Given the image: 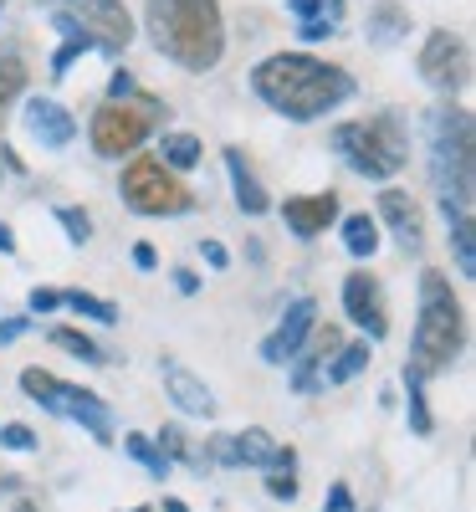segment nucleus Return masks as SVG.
Here are the masks:
<instances>
[{
    "label": "nucleus",
    "mask_w": 476,
    "mask_h": 512,
    "mask_svg": "<svg viewBox=\"0 0 476 512\" xmlns=\"http://www.w3.org/2000/svg\"><path fill=\"white\" fill-rule=\"evenodd\" d=\"M323 512H354V492H349V482H333V487H328Z\"/></svg>",
    "instance_id": "35"
},
{
    "label": "nucleus",
    "mask_w": 476,
    "mask_h": 512,
    "mask_svg": "<svg viewBox=\"0 0 476 512\" xmlns=\"http://www.w3.org/2000/svg\"><path fill=\"white\" fill-rule=\"evenodd\" d=\"M26 62L16 57V52H0V118H6V108L26 93Z\"/></svg>",
    "instance_id": "25"
},
{
    "label": "nucleus",
    "mask_w": 476,
    "mask_h": 512,
    "mask_svg": "<svg viewBox=\"0 0 476 512\" xmlns=\"http://www.w3.org/2000/svg\"><path fill=\"white\" fill-rule=\"evenodd\" d=\"M175 287H180L185 297H195V292H200V277H195L190 267H175Z\"/></svg>",
    "instance_id": "41"
},
{
    "label": "nucleus",
    "mask_w": 476,
    "mask_h": 512,
    "mask_svg": "<svg viewBox=\"0 0 476 512\" xmlns=\"http://www.w3.org/2000/svg\"><path fill=\"white\" fill-rule=\"evenodd\" d=\"M123 451L134 456V461L144 466L149 477H159V482L169 477V461H164V451H159V446H154L149 436H139V431H128V436H123Z\"/></svg>",
    "instance_id": "27"
},
{
    "label": "nucleus",
    "mask_w": 476,
    "mask_h": 512,
    "mask_svg": "<svg viewBox=\"0 0 476 512\" xmlns=\"http://www.w3.org/2000/svg\"><path fill=\"white\" fill-rule=\"evenodd\" d=\"M0 446H6V451H31L36 446V436H31V425H0Z\"/></svg>",
    "instance_id": "34"
},
{
    "label": "nucleus",
    "mask_w": 476,
    "mask_h": 512,
    "mask_svg": "<svg viewBox=\"0 0 476 512\" xmlns=\"http://www.w3.org/2000/svg\"><path fill=\"white\" fill-rule=\"evenodd\" d=\"M226 175H231V190H236V205H241V216H262V210H272V195H267V185L256 180V169H251V159L231 144L226 154Z\"/></svg>",
    "instance_id": "18"
},
{
    "label": "nucleus",
    "mask_w": 476,
    "mask_h": 512,
    "mask_svg": "<svg viewBox=\"0 0 476 512\" xmlns=\"http://www.w3.org/2000/svg\"><path fill=\"white\" fill-rule=\"evenodd\" d=\"M379 221H389V231H395V241H400L405 251H420V246H425L420 205H415L405 190H384V195H379Z\"/></svg>",
    "instance_id": "16"
},
{
    "label": "nucleus",
    "mask_w": 476,
    "mask_h": 512,
    "mask_svg": "<svg viewBox=\"0 0 476 512\" xmlns=\"http://www.w3.org/2000/svg\"><path fill=\"white\" fill-rule=\"evenodd\" d=\"M164 512H190V507H185L180 497H169V502H164Z\"/></svg>",
    "instance_id": "44"
},
{
    "label": "nucleus",
    "mask_w": 476,
    "mask_h": 512,
    "mask_svg": "<svg viewBox=\"0 0 476 512\" xmlns=\"http://www.w3.org/2000/svg\"><path fill=\"white\" fill-rule=\"evenodd\" d=\"M420 374H410L405 369V395H410V431L415 436H430V431H436V420H430V405H425V390H420Z\"/></svg>",
    "instance_id": "29"
},
{
    "label": "nucleus",
    "mask_w": 476,
    "mask_h": 512,
    "mask_svg": "<svg viewBox=\"0 0 476 512\" xmlns=\"http://www.w3.org/2000/svg\"><path fill=\"white\" fill-rule=\"evenodd\" d=\"M11 512H41V507H36V502H26V497H21V502H16V507H11Z\"/></svg>",
    "instance_id": "45"
},
{
    "label": "nucleus",
    "mask_w": 476,
    "mask_h": 512,
    "mask_svg": "<svg viewBox=\"0 0 476 512\" xmlns=\"http://www.w3.org/2000/svg\"><path fill=\"white\" fill-rule=\"evenodd\" d=\"M139 93V82H134V72H113V82H108V98L118 103V98H134Z\"/></svg>",
    "instance_id": "36"
},
{
    "label": "nucleus",
    "mask_w": 476,
    "mask_h": 512,
    "mask_svg": "<svg viewBox=\"0 0 476 512\" xmlns=\"http://www.w3.org/2000/svg\"><path fill=\"white\" fill-rule=\"evenodd\" d=\"M251 93L292 123H313L354 98V77L308 52H277L251 67Z\"/></svg>",
    "instance_id": "2"
},
{
    "label": "nucleus",
    "mask_w": 476,
    "mask_h": 512,
    "mask_svg": "<svg viewBox=\"0 0 476 512\" xmlns=\"http://www.w3.org/2000/svg\"><path fill=\"white\" fill-rule=\"evenodd\" d=\"M154 159H159L164 169H195V164L205 159V149H200V139H195V134H164Z\"/></svg>",
    "instance_id": "22"
},
{
    "label": "nucleus",
    "mask_w": 476,
    "mask_h": 512,
    "mask_svg": "<svg viewBox=\"0 0 476 512\" xmlns=\"http://www.w3.org/2000/svg\"><path fill=\"white\" fill-rule=\"evenodd\" d=\"M21 390H26L36 405H47L52 415L82 425V431H88L98 446H113V410H108L103 395L82 390V384H67V379H57V374H47V369H26V374H21Z\"/></svg>",
    "instance_id": "8"
},
{
    "label": "nucleus",
    "mask_w": 476,
    "mask_h": 512,
    "mask_svg": "<svg viewBox=\"0 0 476 512\" xmlns=\"http://www.w3.org/2000/svg\"><path fill=\"white\" fill-rule=\"evenodd\" d=\"M128 512H154V507H128Z\"/></svg>",
    "instance_id": "46"
},
{
    "label": "nucleus",
    "mask_w": 476,
    "mask_h": 512,
    "mask_svg": "<svg viewBox=\"0 0 476 512\" xmlns=\"http://www.w3.org/2000/svg\"><path fill=\"white\" fill-rule=\"evenodd\" d=\"M343 313H349V323H359L369 338H384V333H389L384 287H379L369 272H349V277H343Z\"/></svg>",
    "instance_id": "12"
},
{
    "label": "nucleus",
    "mask_w": 476,
    "mask_h": 512,
    "mask_svg": "<svg viewBox=\"0 0 476 512\" xmlns=\"http://www.w3.org/2000/svg\"><path fill=\"white\" fill-rule=\"evenodd\" d=\"M118 195H123V205L134 210V216H190L195 210L190 185H180L175 169H164L154 154H134L123 164Z\"/></svg>",
    "instance_id": "9"
},
{
    "label": "nucleus",
    "mask_w": 476,
    "mask_h": 512,
    "mask_svg": "<svg viewBox=\"0 0 476 512\" xmlns=\"http://www.w3.org/2000/svg\"><path fill=\"white\" fill-rule=\"evenodd\" d=\"M144 31L154 52L185 72H210L226 57L221 0H144Z\"/></svg>",
    "instance_id": "3"
},
{
    "label": "nucleus",
    "mask_w": 476,
    "mask_h": 512,
    "mask_svg": "<svg viewBox=\"0 0 476 512\" xmlns=\"http://www.w3.org/2000/svg\"><path fill=\"white\" fill-rule=\"evenodd\" d=\"M154 446L164 451V461H169V466H175V461H185V466H190L195 477H205V466H210V461L190 451V441H185V431H180V425H164V431H159V441H154Z\"/></svg>",
    "instance_id": "24"
},
{
    "label": "nucleus",
    "mask_w": 476,
    "mask_h": 512,
    "mask_svg": "<svg viewBox=\"0 0 476 512\" xmlns=\"http://www.w3.org/2000/svg\"><path fill=\"white\" fill-rule=\"evenodd\" d=\"M6 175H26V164L16 159V149H11V144H0V180H6Z\"/></svg>",
    "instance_id": "39"
},
{
    "label": "nucleus",
    "mask_w": 476,
    "mask_h": 512,
    "mask_svg": "<svg viewBox=\"0 0 476 512\" xmlns=\"http://www.w3.org/2000/svg\"><path fill=\"white\" fill-rule=\"evenodd\" d=\"M36 11H47L57 31H77L93 41V52L123 57L134 41V16L123 11V0H36Z\"/></svg>",
    "instance_id": "7"
},
{
    "label": "nucleus",
    "mask_w": 476,
    "mask_h": 512,
    "mask_svg": "<svg viewBox=\"0 0 476 512\" xmlns=\"http://www.w3.org/2000/svg\"><path fill=\"white\" fill-rule=\"evenodd\" d=\"M21 333H26V318H6L0 323V344H16Z\"/></svg>",
    "instance_id": "42"
},
{
    "label": "nucleus",
    "mask_w": 476,
    "mask_h": 512,
    "mask_svg": "<svg viewBox=\"0 0 476 512\" xmlns=\"http://www.w3.org/2000/svg\"><path fill=\"white\" fill-rule=\"evenodd\" d=\"M425 139H430V180L441 190V216L451 226L456 267L461 277L476 272V139H471V113L456 103H441L425 113Z\"/></svg>",
    "instance_id": "1"
},
{
    "label": "nucleus",
    "mask_w": 476,
    "mask_h": 512,
    "mask_svg": "<svg viewBox=\"0 0 476 512\" xmlns=\"http://www.w3.org/2000/svg\"><path fill=\"white\" fill-rule=\"evenodd\" d=\"M62 303L82 318H93V323H118V308L103 303V297H93V292H62Z\"/></svg>",
    "instance_id": "30"
},
{
    "label": "nucleus",
    "mask_w": 476,
    "mask_h": 512,
    "mask_svg": "<svg viewBox=\"0 0 476 512\" xmlns=\"http://www.w3.org/2000/svg\"><path fill=\"white\" fill-rule=\"evenodd\" d=\"M364 31H369L374 47H395V41H405V36H410V11L400 6V0H374Z\"/></svg>",
    "instance_id": "21"
},
{
    "label": "nucleus",
    "mask_w": 476,
    "mask_h": 512,
    "mask_svg": "<svg viewBox=\"0 0 476 512\" xmlns=\"http://www.w3.org/2000/svg\"><path fill=\"white\" fill-rule=\"evenodd\" d=\"M52 308H62V292L36 287V292H31V313H52Z\"/></svg>",
    "instance_id": "38"
},
{
    "label": "nucleus",
    "mask_w": 476,
    "mask_h": 512,
    "mask_svg": "<svg viewBox=\"0 0 476 512\" xmlns=\"http://www.w3.org/2000/svg\"><path fill=\"white\" fill-rule=\"evenodd\" d=\"M57 226L67 231L72 246H88L93 241V216H88V210H77V205H57Z\"/></svg>",
    "instance_id": "31"
},
{
    "label": "nucleus",
    "mask_w": 476,
    "mask_h": 512,
    "mask_svg": "<svg viewBox=\"0 0 476 512\" xmlns=\"http://www.w3.org/2000/svg\"><path fill=\"white\" fill-rule=\"evenodd\" d=\"M0 251H6V256H11V251H16V231H11V226H6V221H0Z\"/></svg>",
    "instance_id": "43"
},
{
    "label": "nucleus",
    "mask_w": 476,
    "mask_h": 512,
    "mask_svg": "<svg viewBox=\"0 0 476 512\" xmlns=\"http://www.w3.org/2000/svg\"><path fill=\"white\" fill-rule=\"evenodd\" d=\"M164 395L185 415H215V395L205 390V379H195L185 364H164Z\"/></svg>",
    "instance_id": "20"
},
{
    "label": "nucleus",
    "mask_w": 476,
    "mask_h": 512,
    "mask_svg": "<svg viewBox=\"0 0 476 512\" xmlns=\"http://www.w3.org/2000/svg\"><path fill=\"white\" fill-rule=\"evenodd\" d=\"M26 134H31L41 149H67V144L77 139V118H72L62 103H52V98H31V103H26Z\"/></svg>",
    "instance_id": "15"
},
{
    "label": "nucleus",
    "mask_w": 476,
    "mask_h": 512,
    "mask_svg": "<svg viewBox=\"0 0 476 512\" xmlns=\"http://www.w3.org/2000/svg\"><path fill=\"white\" fill-rule=\"evenodd\" d=\"M134 267H139V272H154V267H159V251H154L149 241H139V246H134Z\"/></svg>",
    "instance_id": "40"
},
{
    "label": "nucleus",
    "mask_w": 476,
    "mask_h": 512,
    "mask_svg": "<svg viewBox=\"0 0 476 512\" xmlns=\"http://www.w3.org/2000/svg\"><path fill=\"white\" fill-rule=\"evenodd\" d=\"M466 349V308L461 297L451 292L446 272L425 267L420 272V313H415V338H410V374L430 379V374H446Z\"/></svg>",
    "instance_id": "4"
},
{
    "label": "nucleus",
    "mask_w": 476,
    "mask_h": 512,
    "mask_svg": "<svg viewBox=\"0 0 476 512\" xmlns=\"http://www.w3.org/2000/svg\"><path fill=\"white\" fill-rule=\"evenodd\" d=\"M267 497L272 502H297V472H267Z\"/></svg>",
    "instance_id": "33"
},
{
    "label": "nucleus",
    "mask_w": 476,
    "mask_h": 512,
    "mask_svg": "<svg viewBox=\"0 0 476 512\" xmlns=\"http://www.w3.org/2000/svg\"><path fill=\"white\" fill-rule=\"evenodd\" d=\"M323 369H328V384H349V379H359V374L369 369V344H349V349H338Z\"/></svg>",
    "instance_id": "26"
},
{
    "label": "nucleus",
    "mask_w": 476,
    "mask_h": 512,
    "mask_svg": "<svg viewBox=\"0 0 476 512\" xmlns=\"http://www.w3.org/2000/svg\"><path fill=\"white\" fill-rule=\"evenodd\" d=\"M313 333H318V338H313V349H308V354H297V369H292V390H297V395H313L318 384H323V379H318L323 364L343 349V333H338L333 323H323V328H313Z\"/></svg>",
    "instance_id": "17"
},
{
    "label": "nucleus",
    "mask_w": 476,
    "mask_h": 512,
    "mask_svg": "<svg viewBox=\"0 0 476 512\" xmlns=\"http://www.w3.org/2000/svg\"><path fill=\"white\" fill-rule=\"evenodd\" d=\"M200 256H205L215 272H226V267H231V251H226L221 241H200Z\"/></svg>",
    "instance_id": "37"
},
{
    "label": "nucleus",
    "mask_w": 476,
    "mask_h": 512,
    "mask_svg": "<svg viewBox=\"0 0 476 512\" xmlns=\"http://www.w3.org/2000/svg\"><path fill=\"white\" fill-rule=\"evenodd\" d=\"M328 144H333V154L349 164L359 180H395L400 169L410 164V139H405V123L395 113L338 123L328 134Z\"/></svg>",
    "instance_id": "5"
},
{
    "label": "nucleus",
    "mask_w": 476,
    "mask_h": 512,
    "mask_svg": "<svg viewBox=\"0 0 476 512\" xmlns=\"http://www.w3.org/2000/svg\"><path fill=\"white\" fill-rule=\"evenodd\" d=\"M420 77L436 88L441 98H456L471 88V47L461 31H430L425 47H420Z\"/></svg>",
    "instance_id": "10"
},
{
    "label": "nucleus",
    "mask_w": 476,
    "mask_h": 512,
    "mask_svg": "<svg viewBox=\"0 0 476 512\" xmlns=\"http://www.w3.org/2000/svg\"><path fill=\"white\" fill-rule=\"evenodd\" d=\"M67 41H62V47H57V57H52V77H67V67L82 57V52H93V41L88 36H77V31H62Z\"/></svg>",
    "instance_id": "32"
},
{
    "label": "nucleus",
    "mask_w": 476,
    "mask_h": 512,
    "mask_svg": "<svg viewBox=\"0 0 476 512\" xmlns=\"http://www.w3.org/2000/svg\"><path fill=\"white\" fill-rule=\"evenodd\" d=\"M52 344H57V349H67L72 359L108 364V349H103V344H93V338H88V333H77V328H52Z\"/></svg>",
    "instance_id": "28"
},
{
    "label": "nucleus",
    "mask_w": 476,
    "mask_h": 512,
    "mask_svg": "<svg viewBox=\"0 0 476 512\" xmlns=\"http://www.w3.org/2000/svg\"><path fill=\"white\" fill-rule=\"evenodd\" d=\"M282 221H287V231L297 241H313L318 231H328L338 221V195L333 190H323V195H287Z\"/></svg>",
    "instance_id": "14"
},
{
    "label": "nucleus",
    "mask_w": 476,
    "mask_h": 512,
    "mask_svg": "<svg viewBox=\"0 0 476 512\" xmlns=\"http://www.w3.org/2000/svg\"><path fill=\"white\" fill-rule=\"evenodd\" d=\"M205 461L215 466H277V441L262 431V425H251V431H236V436H215Z\"/></svg>",
    "instance_id": "13"
},
{
    "label": "nucleus",
    "mask_w": 476,
    "mask_h": 512,
    "mask_svg": "<svg viewBox=\"0 0 476 512\" xmlns=\"http://www.w3.org/2000/svg\"><path fill=\"white\" fill-rule=\"evenodd\" d=\"M302 41H328L343 26V0H287Z\"/></svg>",
    "instance_id": "19"
},
{
    "label": "nucleus",
    "mask_w": 476,
    "mask_h": 512,
    "mask_svg": "<svg viewBox=\"0 0 476 512\" xmlns=\"http://www.w3.org/2000/svg\"><path fill=\"white\" fill-rule=\"evenodd\" d=\"M0 6H6V0H0Z\"/></svg>",
    "instance_id": "47"
},
{
    "label": "nucleus",
    "mask_w": 476,
    "mask_h": 512,
    "mask_svg": "<svg viewBox=\"0 0 476 512\" xmlns=\"http://www.w3.org/2000/svg\"><path fill=\"white\" fill-rule=\"evenodd\" d=\"M159 118H169V113H164V103L149 98V93L118 98V103L103 98L98 113L88 118V139H93V149H98L103 159H128V154H139V144L159 128Z\"/></svg>",
    "instance_id": "6"
},
{
    "label": "nucleus",
    "mask_w": 476,
    "mask_h": 512,
    "mask_svg": "<svg viewBox=\"0 0 476 512\" xmlns=\"http://www.w3.org/2000/svg\"><path fill=\"white\" fill-rule=\"evenodd\" d=\"M313 328H318V303H313V297H297V303L282 313V323L262 338V359H267V364H287V359H297Z\"/></svg>",
    "instance_id": "11"
},
{
    "label": "nucleus",
    "mask_w": 476,
    "mask_h": 512,
    "mask_svg": "<svg viewBox=\"0 0 476 512\" xmlns=\"http://www.w3.org/2000/svg\"><path fill=\"white\" fill-rule=\"evenodd\" d=\"M343 246H349V256H359V262L374 256L379 251V221L364 216V210L359 216H343Z\"/></svg>",
    "instance_id": "23"
}]
</instances>
